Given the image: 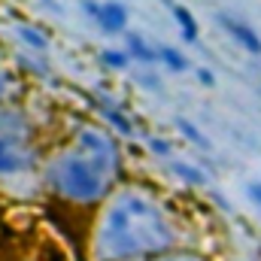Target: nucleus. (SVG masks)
I'll return each mask as SVG.
<instances>
[{
  "label": "nucleus",
  "instance_id": "7ed1b4c3",
  "mask_svg": "<svg viewBox=\"0 0 261 261\" xmlns=\"http://www.w3.org/2000/svg\"><path fill=\"white\" fill-rule=\"evenodd\" d=\"M37 161L34 149L18 137V134H0V176L9 173H24Z\"/></svg>",
  "mask_w": 261,
  "mask_h": 261
},
{
  "label": "nucleus",
  "instance_id": "ddd939ff",
  "mask_svg": "<svg viewBox=\"0 0 261 261\" xmlns=\"http://www.w3.org/2000/svg\"><path fill=\"white\" fill-rule=\"evenodd\" d=\"M176 173H186L192 182H203V173H197V170H192L189 164H176Z\"/></svg>",
  "mask_w": 261,
  "mask_h": 261
},
{
  "label": "nucleus",
  "instance_id": "f3484780",
  "mask_svg": "<svg viewBox=\"0 0 261 261\" xmlns=\"http://www.w3.org/2000/svg\"><path fill=\"white\" fill-rule=\"evenodd\" d=\"M200 79H203L206 85H213V73H206V70H200Z\"/></svg>",
  "mask_w": 261,
  "mask_h": 261
},
{
  "label": "nucleus",
  "instance_id": "2eb2a0df",
  "mask_svg": "<svg viewBox=\"0 0 261 261\" xmlns=\"http://www.w3.org/2000/svg\"><path fill=\"white\" fill-rule=\"evenodd\" d=\"M161 261H200L195 255H170V258H161Z\"/></svg>",
  "mask_w": 261,
  "mask_h": 261
},
{
  "label": "nucleus",
  "instance_id": "20e7f679",
  "mask_svg": "<svg viewBox=\"0 0 261 261\" xmlns=\"http://www.w3.org/2000/svg\"><path fill=\"white\" fill-rule=\"evenodd\" d=\"M97 18H100V24H103L107 34H119L128 24V9L122 3H103L100 12H97Z\"/></svg>",
  "mask_w": 261,
  "mask_h": 261
},
{
  "label": "nucleus",
  "instance_id": "f03ea898",
  "mask_svg": "<svg viewBox=\"0 0 261 261\" xmlns=\"http://www.w3.org/2000/svg\"><path fill=\"white\" fill-rule=\"evenodd\" d=\"M119 164L116 143L94 128L76 134V149L58 155L49 167V182L58 195L76 203H97L107 197Z\"/></svg>",
  "mask_w": 261,
  "mask_h": 261
},
{
  "label": "nucleus",
  "instance_id": "423d86ee",
  "mask_svg": "<svg viewBox=\"0 0 261 261\" xmlns=\"http://www.w3.org/2000/svg\"><path fill=\"white\" fill-rule=\"evenodd\" d=\"M173 18L179 21V28H182V37H186V40H197V24H195L192 12H189L186 6H173Z\"/></svg>",
  "mask_w": 261,
  "mask_h": 261
},
{
  "label": "nucleus",
  "instance_id": "39448f33",
  "mask_svg": "<svg viewBox=\"0 0 261 261\" xmlns=\"http://www.w3.org/2000/svg\"><path fill=\"white\" fill-rule=\"evenodd\" d=\"M222 24L228 28V34H234V40H240L249 52H261V40L255 37V31L252 28H246V24H240V21H234V18H222Z\"/></svg>",
  "mask_w": 261,
  "mask_h": 261
},
{
  "label": "nucleus",
  "instance_id": "f8f14e48",
  "mask_svg": "<svg viewBox=\"0 0 261 261\" xmlns=\"http://www.w3.org/2000/svg\"><path fill=\"white\" fill-rule=\"evenodd\" d=\"M179 128L186 130V137H192V140H195L197 146H206V140H203V137H200V134H197V130L192 128V125H189V122H186V119H182V122H179Z\"/></svg>",
  "mask_w": 261,
  "mask_h": 261
},
{
  "label": "nucleus",
  "instance_id": "9b49d317",
  "mask_svg": "<svg viewBox=\"0 0 261 261\" xmlns=\"http://www.w3.org/2000/svg\"><path fill=\"white\" fill-rule=\"evenodd\" d=\"M103 61H107L110 67H125V64H128L122 52H103Z\"/></svg>",
  "mask_w": 261,
  "mask_h": 261
},
{
  "label": "nucleus",
  "instance_id": "4468645a",
  "mask_svg": "<svg viewBox=\"0 0 261 261\" xmlns=\"http://www.w3.org/2000/svg\"><path fill=\"white\" fill-rule=\"evenodd\" d=\"M6 88H9V76H6V73L0 70V100L6 97Z\"/></svg>",
  "mask_w": 261,
  "mask_h": 261
},
{
  "label": "nucleus",
  "instance_id": "0eeeda50",
  "mask_svg": "<svg viewBox=\"0 0 261 261\" xmlns=\"http://www.w3.org/2000/svg\"><path fill=\"white\" fill-rule=\"evenodd\" d=\"M128 49H130V55L134 58H140V61H155L158 55H155V49H149L137 34H128Z\"/></svg>",
  "mask_w": 261,
  "mask_h": 261
},
{
  "label": "nucleus",
  "instance_id": "9d476101",
  "mask_svg": "<svg viewBox=\"0 0 261 261\" xmlns=\"http://www.w3.org/2000/svg\"><path fill=\"white\" fill-rule=\"evenodd\" d=\"M103 116H107L113 125H119V130H125V134H130V130H134L128 119H125V116H119V113H116V110H110V107H103Z\"/></svg>",
  "mask_w": 261,
  "mask_h": 261
},
{
  "label": "nucleus",
  "instance_id": "f257e3e1",
  "mask_svg": "<svg viewBox=\"0 0 261 261\" xmlns=\"http://www.w3.org/2000/svg\"><path fill=\"white\" fill-rule=\"evenodd\" d=\"M176 234L164 210L146 195H122L100 219L97 228V258L128 261L143 255H161L173 246Z\"/></svg>",
  "mask_w": 261,
  "mask_h": 261
},
{
  "label": "nucleus",
  "instance_id": "6e6552de",
  "mask_svg": "<svg viewBox=\"0 0 261 261\" xmlns=\"http://www.w3.org/2000/svg\"><path fill=\"white\" fill-rule=\"evenodd\" d=\"M161 58L173 67V70H186V67H189V64H186V58H182L176 49H161Z\"/></svg>",
  "mask_w": 261,
  "mask_h": 261
},
{
  "label": "nucleus",
  "instance_id": "1a4fd4ad",
  "mask_svg": "<svg viewBox=\"0 0 261 261\" xmlns=\"http://www.w3.org/2000/svg\"><path fill=\"white\" fill-rule=\"evenodd\" d=\"M18 34H21V40L34 43L37 49H46V37H40V31H34V28H18Z\"/></svg>",
  "mask_w": 261,
  "mask_h": 261
},
{
  "label": "nucleus",
  "instance_id": "dca6fc26",
  "mask_svg": "<svg viewBox=\"0 0 261 261\" xmlns=\"http://www.w3.org/2000/svg\"><path fill=\"white\" fill-rule=\"evenodd\" d=\"M249 195H252V197L261 203V182H258V186H249Z\"/></svg>",
  "mask_w": 261,
  "mask_h": 261
}]
</instances>
